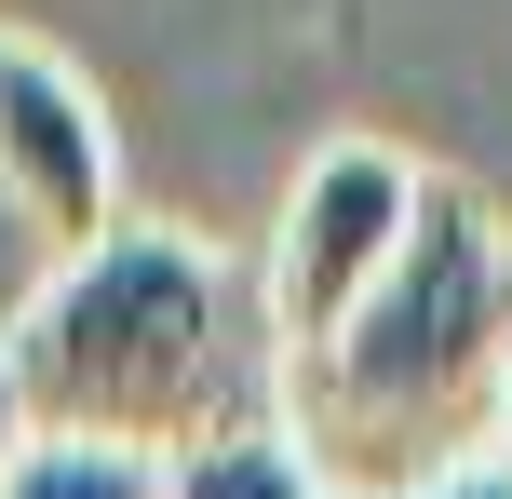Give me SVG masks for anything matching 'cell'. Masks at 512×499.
Here are the masks:
<instances>
[{
    "label": "cell",
    "mask_w": 512,
    "mask_h": 499,
    "mask_svg": "<svg viewBox=\"0 0 512 499\" xmlns=\"http://www.w3.org/2000/svg\"><path fill=\"white\" fill-rule=\"evenodd\" d=\"M41 284H54V243H41V230H27V216H14V203H0V338H14V324H27V311H41Z\"/></svg>",
    "instance_id": "cell-7"
},
{
    "label": "cell",
    "mask_w": 512,
    "mask_h": 499,
    "mask_svg": "<svg viewBox=\"0 0 512 499\" xmlns=\"http://www.w3.org/2000/svg\"><path fill=\"white\" fill-rule=\"evenodd\" d=\"M499 473H512V392H499Z\"/></svg>",
    "instance_id": "cell-10"
},
{
    "label": "cell",
    "mask_w": 512,
    "mask_h": 499,
    "mask_svg": "<svg viewBox=\"0 0 512 499\" xmlns=\"http://www.w3.org/2000/svg\"><path fill=\"white\" fill-rule=\"evenodd\" d=\"M0 203L54 243L95 257L122 230V162H108V108L54 68L41 41H0Z\"/></svg>",
    "instance_id": "cell-4"
},
{
    "label": "cell",
    "mask_w": 512,
    "mask_h": 499,
    "mask_svg": "<svg viewBox=\"0 0 512 499\" xmlns=\"http://www.w3.org/2000/svg\"><path fill=\"white\" fill-rule=\"evenodd\" d=\"M405 230H418V162L378 149V135H337V149L297 176L283 230H270V338L324 351L337 324L378 297V270L405 257Z\"/></svg>",
    "instance_id": "cell-3"
},
{
    "label": "cell",
    "mask_w": 512,
    "mask_h": 499,
    "mask_svg": "<svg viewBox=\"0 0 512 499\" xmlns=\"http://www.w3.org/2000/svg\"><path fill=\"white\" fill-rule=\"evenodd\" d=\"M0 378H14L41 446H108V459H149V473L256 432L243 419V297L176 230H108L95 257H54L41 311L0 338Z\"/></svg>",
    "instance_id": "cell-2"
},
{
    "label": "cell",
    "mask_w": 512,
    "mask_h": 499,
    "mask_svg": "<svg viewBox=\"0 0 512 499\" xmlns=\"http://www.w3.org/2000/svg\"><path fill=\"white\" fill-rule=\"evenodd\" d=\"M512 230L459 176H418V230L324 351H283V446L324 499H418L499 459Z\"/></svg>",
    "instance_id": "cell-1"
},
{
    "label": "cell",
    "mask_w": 512,
    "mask_h": 499,
    "mask_svg": "<svg viewBox=\"0 0 512 499\" xmlns=\"http://www.w3.org/2000/svg\"><path fill=\"white\" fill-rule=\"evenodd\" d=\"M418 499H512V473L486 459V473H459V486H418Z\"/></svg>",
    "instance_id": "cell-9"
},
{
    "label": "cell",
    "mask_w": 512,
    "mask_h": 499,
    "mask_svg": "<svg viewBox=\"0 0 512 499\" xmlns=\"http://www.w3.org/2000/svg\"><path fill=\"white\" fill-rule=\"evenodd\" d=\"M162 499H324V486L297 473V446H283V432H230V446L176 459V473H162Z\"/></svg>",
    "instance_id": "cell-5"
},
{
    "label": "cell",
    "mask_w": 512,
    "mask_h": 499,
    "mask_svg": "<svg viewBox=\"0 0 512 499\" xmlns=\"http://www.w3.org/2000/svg\"><path fill=\"white\" fill-rule=\"evenodd\" d=\"M0 499H162L149 459H108V446H27Z\"/></svg>",
    "instance_id": "cell-6"
},
{
    "label": "cell",
    "mask_w": 512,
    "mask_h": 499,
    "mask_svg": "<svg viewBox=\"0 0 512 499\" xmlns=\"http://www.w3.org/2000/svg\"><path fill=\"white\" fill-rule=\"evenodd\" d=\"M41 446V432H27V405H14V378H0V486H14V459Z\"/></svg>",
    "instance_id": "cell-8"
}]
</instances>
